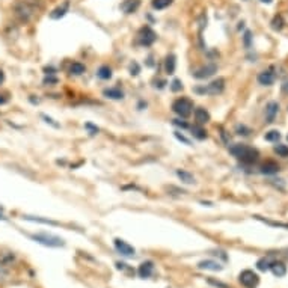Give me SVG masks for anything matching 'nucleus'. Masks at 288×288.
<instances>
[{
	"instance_id": "nucleus-50",
	"label": "nucleus",
	"mask_w": 288,
	"mask_h": 288,
	"mask_svg": "<svg viewBox=\"0 0 288 288\" xmlns=\"http://www.w3.org/2000/svg\"><path fill=\"white\" fill-rule=\"evenodd\" d=\"M285 257H287V258H288V251H287V254H285Z\"/></svg>"
},
{
	"instance_id": "nucleus-47",
	"label": "nucleus",
	"mask_w": 288,
	"mask_h": 288,
	"mask_svg": "<svg viewBox=\"0 0 288 288\" xmlns=\"http://www.w3.org/2000/svg\"><path fill=\"white\" fill-rule=\"evenodd\" d=\"M3 82H5V73L3 70H0V85H3Z\"/></svg>"
},
{
	"instance_id": "nucleus-43",
	"label": "nucleus",
	"mask_w": 288,
	"mask_h": 288,
	"mask_svg": "<svg viewBox=\"0 0 288 288\" xmlns=\"http://www.w3.org/2000/svg\"><path fill=\"white\" fill-rule=\"evenodd\" d=\"M173 124H175V125H180V127H183V128H186V127H187V124H186V122H183V121H180V119H173Z\"/></svg>"
},
{
	"instance_id": "nucleus-5",
	"label": "nucleus",
	"mask_w": 288,
	"mask_h": 288,
	"mask_svg": "<svg viewBox=\"0 0 288 288\" xmlns=\"http://www.w3.org/2000/svg\"><path fill=\"white\" fill-rule=\"evenodd\" d=\"M238 281L245 288H257L259 284V276L254 270L246 269L238 275Z\"/></svg>"
},
{
	"instance_id": "nucleus-38",
	"label": "nucleus",
	"mask_w": 288,
	"mask_h": 288,
	"mask_svg": "<svg viewBox=\"0 0 288 288\" xmlns=\"http://www.w3.org/2000/svg\"><path fill=\"white\" fill-rule=\"evenodd\" d=\"M243 42H245V47L246 49H251V44H252V33H251V30H246L245 32V36H243Z\"/></svg>"
},
{
	"instance_id": "nucleus-21",
	"label": "nucleus",
	"mask_w": 288,
	"mask_h": 288,
	"mask_svg": "<svg viewBox=\"0 0 288 288\" xmlns=\"http://www.w3.org/2000/svg\"><path fill=\"white\" fill-rule=\"evenodd\" d=\"M278 172H279V165L276 162L269 160V162L262 163V166H261V173H264V175H275Z\"/></svg>"
},
{
	"instance_id": "nucleus-49",
	"label": "nucleus",
	"mask_w": 288,
	"mask_h": 288,
	"mask_svg": "<svg viewBox=\"0 0 288 288\" xmlns=\"http://www.w3.org/2000/svg\"><path fill=\"white\" fill-rule=\"evenodd\" d=\"M261 2H262V3H272L273 0H261Z\"/></svg>"
},
{
	"instance_id": "nucleus-22",
	"label": "nucleus",
	"mask_w": 288,
	"mask_h": 288,
	"mask_svg": "<svg viewBox=\"0 0 288 288\" xmlns=\"http://www.w3.org/2000/svg\"><path fill=\"white\" fill-rule=\"evenodd\" d=\"M273 261H275V259L272 258V255L262 257V258H259V259L257 261V269H258L259 272H267V270H270V265H272Z\"/></svg>"
},
{
	"instance_id": "nucleus-37",
	"label": "nucleus",
	"mask_w": 288,
	"mask_h": 288,
	"mask_svg": "<svg viewBox=\"0 0 288 288\" xmlns=\"http://www.w3.org/2000/svg\"><path fill=\"white\" fill-rule=\"evenodd\" d=\"M173 136H175L176 139H178L180 142H183L184 145H189V146L192 145V141H190L189 138H186L184 135H181V133H180V131H175V133H173Z\"/></svg>"
},
{
	"instance_id": "nucleus-19",
	"label": "nucleus",
	"mask_w": 288,
	"mask_h": 288,
	"mask_svg": "<svg viewBox=\"0 0 288 288\" xmlns=\"http://www.w3.org/2000/svg\"><path fill=\"white\" fill-rule=\"evenodd\" d=\"M25 220H29V222H36V224H44V225H52V227H58L59 224L56 220H50V219H46V217H39V216H29V214H23Z\"/></svg>"
},
{
	"instance_id": "nucleus-28",
	"label": "nucleus",
	"mask_w": 288,
	"mask_h": 288,
	"mask_svg": "<svg viewBox=\"0 0 288 288\" xmlns=\"http://www.w3.org/2000/svg\"><path fill=\"white\" fill-rule=\"evenodd\" d=\"M172 2H173V0H152L151 5H152V8L156 11H162V9H166L168 6H171Z\"/></svg>"
},
{
	"instance_id": "nucleus-44",
	"label": "nucleus",
	"mask_w": 288,
	"mask_h": 288,
	"mask_svg": "<svg viewBox=\"0 0 288 288\" xmlns=\"http://www.w3.org/2000/svg\"><path fill=\"white\" fill-rule=\"evenodd\" d=\"M56 82H58L56 77H46L44 79V83H56Z\"/></svg>"
},
{
	"instance_id": "nucleus-18",
	"label": "nucleus",
	"mask_w": 288,
	"mask_h": 288,
	"mask_svg": "<svg viewBox=\"0 0 288 288\" xmlns=\"http://www.w3.org/2000/svg\"><path fill=\"white\" fill-rule=\"evenodd\" d=\"M68 11H70V2H63L60 6L55 8V9L50 12V18H52V20H59V18L65 17Z\"/></svg>"
},
{
	"instance_id": "nucleus-27",
	"label": "nucleus",
	"mask_w": 288,
	"mask_h": 288,
	"mask_svg": "<svg viewBox=\"0 0 288 288\" xmlns=\"http://www.w3.org/2000/svg\"><path fill=\"white\" fill-rule=\"evenodd\" d=\"M97 76H98L101 80H109V79H112V68H110V66H107V65H103V66H100V68H98Z\"/></svg>"
},
{
	"instance_id": "nucleus-40",
	"label": "nucleus",
	"mask_w": 288,
	"mask_h": 288,
	"mask_svg": "<svg viewBox=\"0 0 288 288\" xmlns=\"http://www.w3.org/2000/svg\"><path fill=\"white\" fill-rule=\"evenodd\" d=\"M41 118L44 119V122L50 124V125H52V127H55V128H59V127H60V125H59V124H58L53 118H50V116H47V115H44V114H42V115H41Z\"/></svg>"
},
{
	"instance_id": "nucleus-23",
	"label": "nucleus",
	"mask_w": 288,
	"mask_h": 288,
	"mask_svg": "<svg viewBox=\"0 0 288 288\" xmlns=\"http://www.w3.org/2000/svg\"><path fill=\"white\" fill-rule=\"evenodd\" d=\"M104 97L110 98V100H122L124 98V92L119 89V87H109V89H104Z\"/></svg>"
},
{
	"instance_id": "nucleus-29",
	"label": "nucleus",
	"mask_w": 288,
	"mask_h": 288,
	"mask_svg": "<svg viewBox=\"0 0 288 288\" xmlns=\"http://www.w3.org/2000/svg\"><path fill=\"white\" fill-rule=\"evenodd\" d=\"M86 71V66L80 62H73V65L70 66V73L74 76H80Z\"/></svg>"
},
{
	"instance_id": "nucleus-30",
	"label": "nucleus",
	"mask_w": 288,
	"mask_h": 288,
	"mask_svg": "<svg viewBox=\"0 0 288 288\" xmlns=\"http://www.w3.org/2000/svg\"><path fill=\"white\" fill-rule=\"evenodd\" d=\"M264 139L267 142H278L281 139V133L278 130H270L264 135Z\"/></svg>"
},
{
	"instance_id": "nucleus-35",
	"label": "nucleus",
	"mask_w": 288,
	"mask_h": 288,
	"mask_svg": "<svg viewBox=\"0 0 288 288\" xmlns=\"http://www.w3.org/2000/svg\"><path fill=\"white\" fill-rule=\"evenodd\" d=\"M181 89H183V83H181V80H178V79L172 80V83H171V91H172V92H180Z\"/></svg>"
},
{
	"instance_id": "nucleus-31",
	"label": "nucleus",
	"mask_w": 288,
	"mask_h": 288,
	"mask_svg": "<svg viewBox=\"0 0 288 288\" xmlns=\"http://www.w3.org/2000/svg\"><path fill=\"white\" fill-rule=\"evenodd\" d=\"M284 25H285V21H284V18H282L281 15H276V17L272 20V29H273V30H281V29L284 28Z\"/></svg>"
},
{
	"instance_id": "nucleus-3",
	"label": "nucleus",
	"mask_w": 288,
	"mask_h": 288,
	"mask_svg": "<svg viewBox=\"0 0 288 288\" xmlns=\"http://www.w3.org/2000/svg\"><path fill=\"white\" fill-rule=\"evenodd\" d=\"M14 15L20 23L28 25L35 17V8L29 2H18L14 6Z\"/></svg>"
},
{
	"instance_id": "nucleus-24",
	"label": "nucleus",
	"mask_w": 288,
	"mask_h": 288,
	"mask_svg": "<svg viewBox=\"0 0 288 288\" xmlns=\"http://www.w3.org/2000/svg\"><path fill=\"white\" fill-rule=\"evenodd\" d=\"M176 176H178V178L181 180V183H184V184H193L195 183V176L187 171L178 169L176 171Z\"/></svg>"
},
{
	"instance_id": "nucleus-42",
	"label": "nucleus",
	"mask_w": 288,
	"mask_h": 288,
	"mask_svg": "<svg viewBox=\"0 0 288 288\" xmlns=\"http://www.w3.org/2000/svg\"><path fill=\"white\" fill-rule=\"evenodd\" d=\"M44 71H46L47 76H53L55 74V68H53V66H46V68H44Z\"/></svg>"
},
{
	"instance_id": "nucleus-11",
	"label": "nucleus",
	"mask_w": 288,
	"mask_h": 288,
	"mask_svg": "<svg viewBox=\"0 0 288 288\" xmlns=\"http://www.w3.org/2000/svg\"><path fill=\"white\" fill-rule=\"evenodd\" d=\"M278 112H279V104L276 101H270L267 106H265V122L272 124L275 121Z\"/></svg>"
},
{
	"instance_id": "nucleus-46",
	"label": "nucleus",
	"mask_w": 288,
	"mask_h": 288,
	"mask_svg": "<svg viewBox=\"0 0 288 288\" xmlns=\"http://www.w3.org/2000/svg\"><path fill=\"white\" fill-rule=\"evenodd\" d=\"M6 103H8V98H6L5 95L0 94V106H3V104H6Z\"/></svg>"
},
{
	"instance_id": "nucleus-4",
	"label": "nucleus",
	"mask_w": 288,
	"mask_h": 288,
	"mask_svg": "<svg viewBox=\"0 0 288 288\" xmlns=\"http://www.w3.org/2000/svg\"><path fill=\"white\" fill-rule=\"evenodd\" d=\"M172 110L173 114H176L181 118H187L192 115L193 112V101L187 97H181V98H176L173 103H172Z\"/></svg>"
},
{
	"instance_id": "nucleus-12",
	"label": "nucleus",
	"mask_w": 288,
	"mask_h": 288,
	"mask_svg": "<svg viewBox=\"0 0 288 288\" xmlns=\"http://www.w3.org/2000/svg\"><path fill=\"white\" fill-rule=\"evenodd\" d=\"M275 73L272 70H264L258 74V83L262 85V86H272L275 83Z\"/></svg>"
},
{
	"instance_id": "nucleus-45",
	"label": "nucleus",
	"mask_w": 288,
	"mask_h": 288,
	"mask_svg": "<svg viewBox=\"0 0 288 288\" xmlns=\"http://www.w3.org/2000/svg\"><path fill=\"white\" fill-rule=\"evenodd\" d=\"M282 92H284V94H288V80H285V82L282 83Z\"/></svg>"
},
{
	"instance_id": "nucleus-16",
	"label": "nucleus",
	"mask_w": 288,
	"mask_h": 288,
	"mask_svg": "<svg viewBox=\"0 0 288 288\" xmlns=\"http://www.w3.org/2000/svg\"><path fill=\"white\" fill-rule=\"evenodd\" d=\"M195 119L199 125H204L210 121V114H208V110L204 109V107H198L195 109Z\"/></svg>"
},
{
	"instance_id": "nucleus-1",
	"label": "nucleus",
	"mask_w": 288,
	"mask_h": 288,
	"mask_svg": "<svg viewBox=\"0 0 288 288\" xmlns=\"http://www.w3.org/2000/svg\"><path fill=\"white\" fill-rule=\"evenodd\" d=\"M230 152L232 154L235 159H238L241 163H245V165H254L259 159L258 149H255L252 146H248V145H243V144H238V145L231 146L230 148Z\"/></svg>"
},
{
	"instance_id": "nucleus-36",
	"label": "nucleus",
	"mask_w": 288,
	"mask_h": 288,
	"mask_svg": "<svg viewBox=\"0 0 288 288\" xmlns=\"http://www.w3.org/2000/svg\"><path fill=\"white\" fill-rule=\"evenodd\" d=\"M207 282H208L210 285L216 287V288H231L228 284H225V282H220V281H216V279H213V278H208V279H207Z\"/></svg>"
},
{
	"instance_id": "nucleus-51",
	"label": "nucleus",
	"mask_w": 288,
	"mask_h": 288,
	"mask_svg": "<svg viewBox=\"0 0 288 288\" xmlns=\"http://www.w3.org/2000/svg\"><path fill=\"white\" fill-rule=\"evenodd\" d=\"M287 139H288V138H287Z\"/></svg>"
},
{
	"instance_id": "nucleus-7",
	"label": "nucleus",
	"mask_w": 288,
	"mask_h": 288,
	"mask_svg": "<svg viewBox=\"0 0 288 288\" xmlns=\"http://www.w3.org/2000/svg\"><path fill=\"white\" fill-rule=\"evenodd\" d=\"M138 39H139V44L141 46H145V47H149L154 44V41L157 39V35L154 32L149 26H145L141 29L139 35H138Z\"/></svg>"
},
{
	"instance_id": "nucleus-26",
	"label": "nucleus",
	"mask_w": 288,
	"mask_h": 288,
	"mask_svg": "<svg viewBox=\"0 0 288 288\" xmlns=\"http://www.w3.org/2000/svg\"><path fill=\"white\" fill-rule=\"evenodd\" d=\"M175 66H176V60L173 55H169L165 60V71L168 74H173L175 73Z\"/></svg>"
},
{
	"instance_id": "nucleus-33",
	"label": "nucleus",
	"mask_w": 288,
	"mask_h": 288,
	"mask_svg": "<svg viewBox=\"0 0 288 288\" xmlns=\"http://www.w3.org/2000/svg\"><path fill=\"white\" fill-rule=\"evenodd\" d=\"M275 152L278 154L279 157L287 159V157H288V146H287V145L279 144V145H276V146H275Z\"/></svg>"
},
{
	"instance_id": "nucleus-41",
	"label": "nucleus",
	"mask_w": 288,
	"mask_h": 288,
	"mask_svg": "<svg viewBox=\"0 0 288 288\" xmlns=\"http://www.w3.org/2000/svg\"><path fill=\"white\" fill-rule=\"evenodd\" d=\"M85 128H86V130H89V133H91V135H97V133H98V127L92 125L91 122H87V124L85 125Z\"/></svg>"
},
{
	"instance_id": "nucleus-25",
	"label": "nucleus",
	"mask_w": 288,
	"mask_h": 288,
	"mask_svg": "<svg viewBox=\"0 0 288 288\" xmlns=\"http://www.w3.org/2000/svg\"><path fill=\"white\" fill-rule=\"evenodd\" d=\"M192 135L196 138V139H199V141H204V139H207V131H205V128H202L201 125H192Z\"/></svg>"
},
{
	"instance_id": "nucleus-39",
	"label": "nucleus",
	"mask_w": 288,
	"mask_h": 288,
	"mask_svg": "<svg viewBox=\"0 0 288 288\" xmlns=\"http://www.w3.org/2000/svg\"><path fill=\"white\" fill-rule=\"evenodd\" d=\"M139 73H141V66H139V63H138V62L130 63V74H131V76H138Z\"/></svg>"
},
{
	"instance_id": "nucleus-15",
	"label": "nucleus",
	"mask_w": 288,
	"mask_h": 288,
	"mask_svg": "<svg viewBox=\"0 0 288 288\" xmlns=\"http://www.w3.org/2000/svg\"><path fill=\"white\" fill-rule=\"evenodd\" d=\"M152 273H154V262H152V261H144V262L139 265L138 275H139L142 279H148Z\"/></svg>"
},
{
	"instance_id": "nucleus-17",
	"label": "nucleus",
	"mask_w": 288,
	"mask_h": 288,
	"mask_svg": "<svg viewBox=\"0 0 288 288\" xmlns=\"http://www.w3.org/2000/svg\"><path fill=\"white\" fill-rule=\"evenodd\" d=\"M141 6V0H124L121 3V9L125 12V14H133L136 12Z\"/></svg>"
},
{
	"instance_id": "nucleus-14",
	"label": "nucleus",
	"mask_w": 288,
	"mask_h": 288,
	"mask_svg": "<svg viewBox=\"0 0 288 288\" xmlns=\"http://www.w3.org/2000/svg\"><path fill=\"white\" fill-rule=\"evenodd\" d=\"M270 272H272L276 278H284V276L287 275V272H288L287 264L282 262V261L275 259V261L272 262V265H270Z\"/></svg>"
},
{
	"instance_id": "nucleus-32",
	"label": "nucleus",
	"mask_w": 288,
	"mask_h": 288,
	"mask_svg": "<svg viewBox=\"0 0 288 288\" xmlns=\"http://www.w3.org/2000/svg\"><path fill=\"white\" fill-rule=\"evenodd\" d=\"M235 133H237V135H240V136H249L252 131H251V128L246 127L245 124H238V125L235 127Z\"/></svg>"
},
{
	"instance_id": "nucleus-8",
	"label": "nucleus",
	"mask_w": 288,
	"mask_h": 288,
	"mask_svg": "<svg viewBox=\"0 0 288 288\" xmlns=\"http://www.w3.org/2000/svg\"><path fill=\"white\" fill-rule=\"evenodd\" d=\"M114 245H115L116 252H118L119 255H122V257L130 258V257H135V254H136V249L133 248L131 245H128L127 241H124L122 238H115V240H114Z\"/></svg>"
},
{
	"instance_id": "nucleus-2",
	"label": "nucleus",
	"mask_w": 288,
	"mask_h": 288,
	"mask_svg": "<svg viewBox=\"0 0 288 288\" xmlns=\"http://www.w3.org/2000/svg\"><path fill=\"white\" fill-rule=\"evenodd\" d=\"M35 243H39L42 246H47V248H62L65 245L63 238L58 237V235H53V234H49V232H38V234H30L29 235Z\"/></svg>"
},
{
	"instance_id": "nucleus-10",
	"label": "nucleus",
	"mask_w": 288,
	"mask_h": 288,
	"mask_svg": "<svg viewBox=\"0 0 288 288\" xmlns=\"http://www.w3.org/2000/svg\"><path fill=\"white\" fill-rule=\"evenodd\" d=\"M198 269L210 270V272H220L224 269V265L216 259H202V261L198 262Z\"/></svg>"
},
{
	"instance_id": "nucleus-9",
	"label": "nucleus",
	"mask_w": 288,
	"mask_h": 288,
	"mask_svg": "<svg viewBox=\"0 0 288 288\" xmlns=\"http://www.w3.org/2000/svg\"><path fill=\"white\" fill-rule=\"evenodd\" d=\"M216 73H217V65L216 63H208L205 66H201L199 70H196L193 73V76L196 79H208V77L214 76Z\"/></svg>"
},
{
	"instance_id": "nucleus-20",
	"label": "nucleus",
	"mask_w": 288,
	"mask_h": 288,
	"mask_svg": "<svg viewBox=\"0 0 288 288\" xmlns=\"http://www.w3.org/2000/svg\"><path fill=\"white\" fill-rule=\"evenodd\" d=\"M17 261V257L14 252L11 251H0V262H2L3 265H6V267L9 269L11 265Z\"/></svg>"
},
{
	"instance_id": "nucleus-34",
	"label": "nucleus",
	"mask_w": 288,
	"mask_h": 288,
	"mask_svg": "<svg viewBox=\"0 0 288 288\" xmlns=\"http://www.w3.org/2000/svg\"><path fill=\"white\" fill-rule=\"evenodd\" d=\"M8 278H9V269L0 262V282H5Z\"/></svg>"
},
{
	"instance_id": "nucleus-13",
	"label": "nucleus",
	"mask_w": 288,
	"mask_h": 288,
	"mask_svg": "<svg viewBox=\"0 0 288 288\" xmlns=\"http://www.w3.org/2000/svg\"><path fill=\"white\" fill-rule=\"evenodd\" d=\"M255 220H259V222L269 225V227H273V228H282V230H288V222H278V220H272V219H267V217H262L259 214H254L252 216Z\"/></svg>"
},
{
	"instance_id": "nucleus-48",
	"label": "nucleus",
	"mask_w": 288,
	"mask_h": 288,
	"mask_svg": "<svg viewBox=\"0 0 288 288\" xmlns=\"http://www.w3.org/2000/svg\"><path fill=\"white\" fill-rule=\"evenodd\" d=\"M6 219H8V217H6L3 213H0V220H6Z\"/></svg>"
},
{
	"instance_id": "nucleus-6",
	"label": "nucleus",
	"mask_w": 288,
	"mask_h": 288,
	"mask_svg": "<svg viewBox=\"0 0 288 288\" xmlns=\"http://www.w3.org/2000/svg\"><path fill=\"white\" fill-rule=\"evenodd\" d=\"M225 89V80L220 77V79H216L213 80L211 83H208L204 89H199V87H196L195 92H201V94H208V95H217L220 92H224Z\"/></svg>"
}]
</instances>
